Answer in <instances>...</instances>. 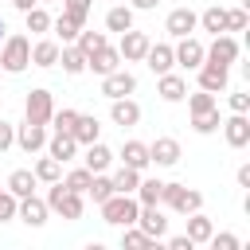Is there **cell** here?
Segmentation results:
<instances>
[{"label": "cell", "instance_id": "cell-1", "mask_svg": "<svg viewBox=\"0 0 250 250\" xmlns=\"http://www.w3.org/2000/svg\"><path fill=\"white\" fill-rule=\"evenodd\" d=\"M47 207H51L59 219L74 223V219H82V207H86V199H82V191H70L62 180H55V184H47Z\"/></svg>", "mask_w": 250, "mask_h": 250}, {"label": "cell", "instance_id": "cell-2", "mask_svg": "<svg viewBox=\"0 0 250 250\" xmlns=\"http://www.w3.org/2000/svg\"><path fill=\"white\" fill-rule=\"evenodd\" d=\"M31 66V39L27 35H4V43H0V70H8V74H23Z\"/></svg>", "mask_w": 250, "mask_h": 250}, {"label": "cell", "instance_id": "cell-3", "mask_svg": "<svg viewBox=\"0 0 250 250\" xmlns=\"http://www.w3.org/2000/svg\"><path fill=\"white\" fill-rule=\"evenodd\" d=\"M98 207H102V223H109V227H133L137 223V211H141L137 195H121V191H113Z\"/></svg>", "mask_w": 250, "mask_h": 250}, {"label": "cell", "instance_id": "cell-4", "mask_svg": "<svg viewBox=\"0 0 250 250\" xmlns=\"http://www.w3.org/2000/svg\"><path fill=\"white\" fill-rule=\"evenodd\" d=\"M160 203H164V207H172L176 215H191V211H199V207H203V195H199L195 188H188V184H164Z\"/></svg>", "mask_w": 250, "mask_h": 250}, {"label": "cell", "instance_id": "cell-5", "mask_svg": "<svg viewBox=\"0 0 250 250\" xmlns=\"http://www.w3.org/2000/svg\"><path fill=\"white\" fill-rule=\"evenodd\" d=\"M51 113H55V98H51V90H27V98H23V121H35V125H47L51 121Z\"/></svg>", "mask_w": 250, "mask_h": 250}, {"label": "cell", "instance_id": "cell-6", "mask_svg": "<svg viewBox=\"0 0 250 250\" xmlns=\"http://www.w3.org/2000/svg\"><path fill=\"white\" fill-rule=\"evenodd\" d=\"M203 62H215V66L238 62V39L227 35V31H219V35L211 39V47H203Z\"/></svg>", "mask_w": 250, "mask_h": 250}, {"label": "cell", "instance_id": "cell-7", "mask_svg": "<svg viewBox=\"0 0 250 250\" xmlns=\"http://www.w3.org/2000/svg\"><path fill=\"white\" fill-rule=\"evenodd\" d=\"M137 227H141L152 242H160V238L168 234V219H164L160 203H141V211H137Z\"/></svg>", "mask_w": 250, "mask_h": 250}, {"label": "cell", "instance_id": "cell-8", "mask_svg": "<svg viewBox=\"0 0 250 250\" xmlns=\"http://www.w3.org/2000/svg\"><path fill=\"white\" fill-rule=\"evenodd\" d=\"M133 90H137V74H129L125 66L102 74V94H105V98H129Z\"/></svg>", "mask_w": 250, "mask_h": 250}, {"label": "cell", "instance_id": "cell-9", "mask_svg": "<svg viewBox=\"0 0 250 250\" xmlns=\"http://www.w3.org/2000/svg\"><path fill=\"white\" fill-rule=\"evenodd\" d=\"M148 35L145 31H137V27H129V31H121V43H117V55L125 59V62H141L145 59V51H148Z\"/></svg>", "mask_w": 250, "mask_h": 250}, {"label": "cell", "instance_id": "cell-10", "mask_svg": "<svg viewBox=\"0 0 250 250\" xmlns=\"http://www.w3.org/2000/svg\"><path fill=\"white\" fill-rule=\"evenodd\" d=\"M172 55H176V66H184V70H199V66H203V43H199L195 35H184V39L172 47Z\"/></svg>", "mask_w": 250, "mask_h": 250}, {"label": "cell", "instance_id": "cell-11", "mask_svg": "<svg viewBox=\"0 0 250 250\" xmlns=\"http://www.w3.org/2000/svg\"><path fill=\"white\" fill-rule=\"evenodd\" d=\"M195 78H199V90H207V94H223V90L230 86V66L203 62V66L195 70Z\"/></svg>", "mask_w": 250, "mask_h": 250}, {"label": "cell", "instance_id": "cell-12", "mask_svg": "<svg viewBox=\"0 0 250 250\" xmlns=\"http://www.w3.org/2000/svg\"><path fill=\"white\" fill-rule=\"evenodd\" d=\"M223 137H227V145L230 148H246L250 145V117L246 113H230V117H223Z\"/></svg>", "mask_w": 250, "mask_h": 250}, {"label": "cell", "instance_id": "cell-13", "mask_svg": "<svg viewBox=\"0 0 250 250\" xmlns=\"http://www.w3.org/2000/svg\"><path fill=\"white\" fill-rule=\"evenodd\" d=\"M148 164H156V168L180 164V141H176V137H156V141L148 145Z\"/></svg>", "mask_w": 250, "mask_h": 250}, {"label": "cell", "instance_id": "cell-14", "mask_svg": "<svg viewBox=\"0 0 250 250\" xmlns=\"http://www.w3.org/2000/svg\"><path fill=\"white\" fill-rule=\"evenodd\" d=\"M195 27H199V16H195L191 8H172L168 20H164V31H168L172 39H184V35H191Z\"/></svg>", "mask_w": 250, "mask_h": 250}, {"label": "cell", "instance_id": "cell-15", "mask_svg": "<svg viewBox=\"0 0 250 250\" xmlns=\"http://www.w3.org/2000/svg\"><path fill=\"white\" fill-rule=\"evenodd\" d=\"M16 145H20L27 156H35V152L47 145V125H35V121H23V125H16Z\"/></svg>", "mask_w": 250, "mask_h": 250}, {"label": "cell", "instance_id": "cell-16", "mask_svg": "<svg viewBox=\"0 0 250 250\" xmlns=\"http://www.w3.org/2000/svg\"><path fill=\"white\" fill-rule=\"evenodd\" d=\"M47 211H51V207H47V199H39L35 191H31V195H23V199L16 203V219H23L27 227H43V223H47Z\"/></svg>", "mask_w": 250, "mask_h": 250}, {"label": "cell", "instance_id": "cell-17", "mask_svg": "<svg viewBox=\"0 0 250 250\" xmlns=\"http://www.w3.org/2000/svg\"><path fill=\"white\" fill-rule=\"evenodd\" d=\"M152 74H164V70H172L176 66V55H172V43H148V51H145V59H141Z\"/></svg>", "mask_w": 250, "mask_h": 250}, {"label": "cell", "instance_id": "cell-18", "mask_svg": "<svg viewBox=\"0 0 250 250\" xmlns=\"http://www.w3.org/2000/svg\"><path fill=\"white\" fill-rule=\"evenodd\" d=\"M156 94H160L164 102H184V94H188V78L176 74V70H164V74H156Z\"/></svg>", "mask_w": 250, "mask_h": 250}, {"label": "cell", "instance_id": "cell-19", "mask_svg": "<svg viewBox=\"0 0 250 250\" xmlns=\"http://www.w3.org/2000/svg\"><path fill=\"white\" fill-rule=\"evenodd\" d=\"M109 121L121 125V129H129V125L141 121V105L133 98H109Z\"/></svg>", "mask_w": 250, "mask_h": 250}, {"label": "cell", "instance_id": "cell-20", "mask_svg": "<svg viewBox=\"0 0 250 250\" xmlns=\"http://www.w3.org/2000/svg\"><path fill=\"white\" fill-rule=\"evenodd\" d=\"M59 164H70L74 156H78V141L70 137V133H47V145H43Z\"/></svg>", "mask_w": 250, "mask_h": 250}, {"label": "cell", "instance_id": "cell-21", "mask_svg": "<svg viewBox=\"0 0 250 250\" xmlns=\"http://www.w3.org/2000/svg\"><path fill=\"white\" fill-rule=\"evenodd\" d=\"M117 66H121V55H117V47H109V43L98 47L94 55H86V70H94L98 78L109 74V70H117Z\"/></svg>", "mask_w": 250, "mask_h": 250}, {"label": "cell", "instance_id": "cell-22", "mask_svg": "<svg viewBox=\"0 0 250 250\" xmlns=\"http://www.w3.org/2000/svg\"><path fill=\"white\" fill-rule=\"evenodd\" d=\"M86 148V156H82V168H90V172H105L109 164H113V152L102 145V141H90V145H82Z\"/></svg>", "mask_w": 250, "mask_h": 250}, {"label": "cell", "instance_id": "cell-23", "mask_svg": "<svg viewBox=\"0 0 250 250\" xmlns=\"http://www.w3.org/2000/svg\"><path fill=\"white\" fill-rule=\"evenodd\" d=\"M59 47H62L59 39H39V43H31V66H43V70L55 66V62H59Z\"/></svg>", "mask_w": 250, "mask_h": 250}, {"label": "cell", "instance_id": "cell-24", "mask_svg": "<svg viewBox=\"0 0 250 250\" xmlns=\"http://www.w3.org/2000/svg\"><path fill=\"white\" fill-rule=\"evenodd\" d=\"M70 137L78 141V148H82V145H90V141H98V137H102L98 117H94V113H78V121H74V129H70Z\"/></svg>", "mask_w": 250, "mask_h": 250}, {"label": "cell", "instance_id": "cell-25", "mask_svg": "<svg viewBox=\"0 0 250 250\" xmlns=\"http://www.w3.org/2000/svg\"><path fill=\"white\" fill-rule=\"evenodd\" d=\"M117 156H121V164H129V168H137V172L148 168V145H145V141H125Z\"/></svg>", "mask_w": 250, "mask_h": 250}, {"label": "cell", "instance_id": "cell-26", "mask_svg": "<svg viewBox=\"0 0 250 250\" xmlns=\"http://www.w3.org/2000/svg\"><path fill=\"white\" fill-rule=\"evenodd\" d=\"M55 66H62V74H82L86 70V55L74 47V43H62L59 47V62Z\"/></svg>", "mask_w": 250, "mask_h": 250}, {"label": "cell", "instance_id": "cell-27", "mask_svg": "<svg viewBox=\"0 0 250 250\" xmlns=\"http://www.w3.org/2000/svg\"><path fill=\"white\" fill-rule=\"evenodd\" d=\"M35 184H39V180H35V172H31V168H16V172L8 176V184H4V188H8L16 199H23V195H31V191H35Z\"/></svg>", "mask_w": 250, "mask_h": 250}, {"label": "cell", "instance_id": "cell-28", "mask_svg": "<svg viewBox=\"0 0 250 250\" xmlns=\"http://www.w3.org/2000/svg\"><path fill=\"white\" fill-rule=\"evenodd\" d=\"M211 230H215V223H211V219H207V215H203V207H199V211H191V215H188V238H191V242H195V246H203V242H207V238H211Z\"/></svg>", "mask_w": 250, "mask_h": 250}, {"label": "cell", "instance_id": "cell-29", "mask_svg": "<svg viewBox=\"0 0 250 250\" xmlns=\"http://www.w3.org/2000/svg\"><path fill=\"white\" fill-rule=\"evenodd\" d=\"M105 27H109V31H117V35H121V31H129V27H133V8L117 0V4L105 12Z\"/></svg>", "mask_w": 250, "mask_h": 250}, {"label": "cell", "instance_id": "cell-30", "mask_svg": "<svg viewBox=\"0 0 250 250\" xmlns=\"http://www.w3.org/2000/svg\"><path fill=\"white\" fill-rule=\"evenodd\" d=\"M23 27H27L31 35H47V31H51V16H47V8H43V4L27 8V12H23Z\"/></svg>", "mask_w": 250, "mask_h": 250}, {"label": "cell", "instance_id": "cell-31", "mask_svg": "<svg viewBox=\"0 0 250 250\" xmlns=\"http://www.w3.org/2000/svg\"><path fill=\"white\" fill-rule=\"evenodd\" d=\"M51 31L59 35V43H74V39H78V31H82V23H78V20H70L66 12H59V16L51 20Z\"/></svg>", "mask_w": 250, "mask_h": 250}, {"label": "cell", "instance_id": "cell-32", "mask_svg": "<svg viewBox=\"0 0 250 250\" xmlns=\"http://www.w3.org/2000/svg\"><path fill=\"white\" fill-rule=\"evenodd\" d=\"M31 172H35V180H39V184H55V180H62V164H59L51 152H47V156H39Z\"/></svg>", "mask_w": 250, "mask_h": 250}, {"label": "cell", "instance_id": "cell-33", "mask_svg": "<svg viewBox=\"0 0 250 250\" xmlns=\"http://www.w3.org/2000/svg\"><path fill=\"white\" fill-rule=\"evenodd\" d=\"M109 180H113V191L133 195V191H137V184H141V172H137V168H129V164H121V168H117Z\"/></svg>", "mask_w": 250, "mask_h": 250}, {"label": "cell", "instance_id": "cell-34", "mask_svg": "<svg viewBox=\"0 0 250 250\" xmlns=\"http://www.w3.org/2000/svg\"><path fill=\"white\" fill-rule=\"evenodd\" d=\"M199 27H203V31H211V35H219V31H227V8H219V4H211L207 12H199Z\"/></svg>", "mask_w": 250, "mask_h": 250}, {"label": "cell", "instance_id": "cell-35", "mask_svg": "<svg viewBox=\"0 0 250 250\" xmlns=\"http://www.w3.org/2000/svg\"><path fill=\"white\" fill-rule=\"evenodd\" d=\"M105 43H109V39H105V31H86V27H82V31H78V39H74V47H78L82 55H94V51H98V47H105Z\"/></svg>", "mask_w": 250, "mask_h": 250}, {"label": "cell", "instance_id": "cell-36", "mask_svg": "<svg viewBox=\"0 0 250 250\" xmlns=\"http://www.w3.org/2000/svg\"><path fill=\"white\" fill-rule=\"evenodd\" d=\"M219 125H223L219 105H215V109H207V113H195V117H191V129H195V133H203V137H207V133H219Z\"/></svg>", "mask_w": 250, "mask_h": 250}, {"label": "cell", "instance_id": "cell-37", "mask_svg": "<svg viewBox=\"0 0 250 250\" xmlns=\"http://www.w3.org/2000/svg\"><path fill=\"white\" fill-rule=\"evenodd\" d=\"M86 195H90L94 203H102V199H109V195H113V180H109L105 172H94V180H90V188H86Z\"/></svg>", "mask_w": 250, "mask_h": 250}, {"label": "cell", "instance_id": "cell-38", "mask_svg": "<svg viewBox=\"0 0 250 250\" xmlns=\"http://www.w3.org/2000/svg\"><path fill=\"white\" fill-rule=\"evenodd\" d=\"M160 191H164V180L152 176V180H141L133 195H137V203H160Z\"/></svg>", "mask_w": 250, "mask_h": 250}, {"label": "cell", "instance_id": "cell-39", "mask_svg": "<svg viewBox=\"0 0 250 250\" xmlns=\"http://www.w3.org/2000/svg\"><path fill=\"white\" fill-rule=\"evenodd\" d=\"M121 246L125 250H145V246H152V238L133 223V227H121Z\"/></svg>", "mask_w": 250, "mask_h": 250}, {"label": "cell", "instance_id": "cell-40", "mask_svg": "<svg viewBox=\"0 0 250 250\" xmlns=\"http://www.w3.org/2000/svg\"><path fill=\"white\" fill-rule=\"evenodd\" d=\"M74 121H78V109H55L47 125H51V133H70Z\"/></svg>", "mask_w": 250, "mask_h": 250}, {"label": "cell", "instance_id": "cell-41", "mask_svg": "<svg viewBox=\"0 0 250 250\" xmlns=\"http://www.w3.org/2000/svg\"><path fill=\"white\" fill-rule=\"evenodd\" d=\"M188 98V109H191V117L195 113H207V109H215V94H207V90H195V94H184Z\"/></svg>", "mask_w": 250, "mask_h": 250}, {"label": "cell", "instance_id": "cell-42", "mask_svg": "<svg viewBox=\"0 0 250 250\" xmlns=\"http://www.w3.org/2000/svg\"><path fill=\"white\" fill-rule=\"evenodd\" d=\"M90 180H94V172H90V168H74V172H66V176H62V184H66L70 191H82V195H86Z\"/></svg>", "mask_w": 250, "mask_h": 250}, {"label": "cell", "instance_id": "cell-43", "mask_svg": "<svg viewBox=\"0 0 250 250\" xmlns=\"http://www.w3.org/2000/svg\"><path fill=\"white\" fill-rule=\"evenodd\" d=\"M90 8H94V0H62V12H66L70 20H78L82 27H86V16H90Z\"/></svg>", "mask_w": 250, "mask_h": 250}, {"label": "cell", "instance_id": "cell-44", "mask_svg": "<svg viewBox=\"0 0 250 250\" xmlns=\"http://www.w3.org/2000/svg\"><path fill=\"white\" fill-rule=\"evenodd\" d=\"M207 246H215V250H238L242 242H238V234H219V230H211V238H207Z\"/></svg>", "mask_w": 250, "mask_h": 250}, {"label": "cell", "instance_id": "cell-45", "mask_svg": "<svg viewBox=\"0 0 250 250\" xmlns=\"http://www.w3.org/2000/svg\"><path fill=\"white\" fill-rule=\"evenodd\" d=\"M227 31H246V8H227Z\"/></svg>", "mask_w": 250, "mask_h": 250}, {"label": "cell", "instance_id": "cell-46", "mask_svg": "<svg viewBox=\"0 0 250 250\" xmlns=\"http://www.w3.org/2000/svg\"><path fill=\"white\" fill-rule=\"evenodd\" d=\"M16 203H20V199H16V195H12L8 188H4V195H0V223L16 219Z\"/></svg>", "mask_w": 250, "mask_h": 250}, {"label": "cell", "instance_id": "cell-47", "mask_svg": "<svg viewBox=\"0 0 250 250\" xmlns=\"http://www.w3.org/2000/svg\"><path fill=\"white\" fill-rule=\"evenodd\" d=\"M12 145H16V125L0 117V156H4V152H8Z\"/></svg>", "mask_w": 250, "mask_h": 250}, {"label": "cell", "instance_id": "cell-48", "mask_svg": "<svg viewBox=\"0 0 250 250\" xmlns=\"http://www.w3.org/2000/svg\"><path fill=\"white\" fill-rule=\"evenodd\" d=\"M230 113H250V94L246 90H234L230 94Z\"/></svg>", "mask_w": 250, "mask_h": 250}, {"label": "cell", "instance_id": "cell-49", "mask_svg": "<svg viewBox=\"0 0 250 250\" xmlns=\"http://www.w3.org/2000/svg\"><path fill=\"white\" fill-rule=\"evenodd\" d=\"M168 250H195V242H191L188 234H172V238H168Z\"/></svg>", "mask_w": 250, "mask_h": 250}, {"label": "cell", "instance_id": "cell-50", "mask_svg": "<svg viewBox=\"0 0 250 250\" xmlns=\"http://www.w3.org/2000/svg\"><path fill=\"white\" fill-rule=\"evenodd\" d=\"M156 4H160V0H129V8H133V12H152Z\"/></svg>", "mask_w": 250, "mask_h": 250}, {"label": "cell", "instance_id": "cell-51", "mask_svg": "<svg viewBox=\"0 0 250 250\" xmlns=\"http://www.w3.org/2000/svg\"><path fill=\"white\" fill-rule=\"evenodd\" d=\"M238 188H250V164L238 168Z\"/></svg>", "mask_w": 250, "mask_h": 250}, {"label": "cell", "instance_id": "cell-52", "mask_svg": "<svg viewBox=\"0 0 250 250\" xmlns=\"http://www.w3.org/2000/svg\"><path fill=\"white\" fill-rule=\"evenodd\" d=\"M12 4H16V8H20V12H27V8H35V4H39V0H12Z\"/></svg>", "mask_w": 250, "mask_h": 250}, {"label": "cell", "instance_id": "cell-53", "mask_svg": "<svg viewBox=\"0 0 250 250\" xmlns=\"http://www.w3.org/2000/svg\"><path fill=\"white\" fill-rule=\"evenodd\" d=\"M4 31H8V27H4V20H0V43H4Z\"/></svg>", "mask_w": 250, "mask_h": 250}, {"label": "cell", "instance_id": "cell-54", "mask_svg": "<svg viewBox=\"0 0 250 250\" xmlns=\"http://www.w3.org/2000/svg\"><path fill=\"white\" fill-rule=\"evenodd\" d=\"M39 4H51V0H39Z\"/></svg>", "mask_w": 250, "mask_h": 250}, {"label": "cell", "instance_id": "cell-55", "mask_svg": "<svg viewBox=\"0 0 250 250\" xmlns=\"http://www.w3.org/2000/svg\"><path fill=\"white\" fill-rule=\"evenodd\" d=\"M0 195H4V188H0Z\"/></svg>", "mask_w": 250, "mask_h": 250}]
</instances>
